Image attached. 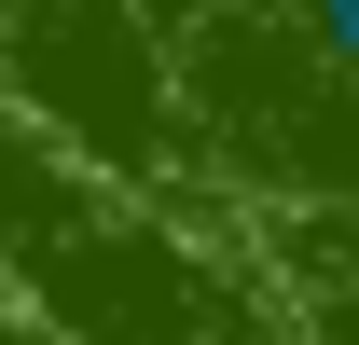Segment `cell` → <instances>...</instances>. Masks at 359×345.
<instances>
[{
	"instance_id": "1",
	"label": "cell",
	"mask_w": 359,
	"mask_h": 345,
	"mask_svg": "<svg viewBox=\"0 0 359 345\" xmlns=\"http://www.w3.org/2000/svg\"><path fill=\"white\" fill-rule=\"evenodd\" d=\"M0 304L42 345H304L222 235L166 221L125 166L69 152L14 97H0Z\"/></svg>"
},
{
	"instance_id": "2",
	"label": "cell",
	"mask_w": 359,
	"mask_h": 345,
	"mask_svg": "<svg viewBox=\"0 0 359 345\" xmlns=\"http://www.w3.org/2000/svg\"><path fill=\"white\" fill-rule=\"evenodd\" d=\"M290 28H304L318 69H359V0H290Z\"/></svg>"
}]
</instances>
